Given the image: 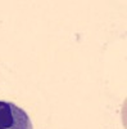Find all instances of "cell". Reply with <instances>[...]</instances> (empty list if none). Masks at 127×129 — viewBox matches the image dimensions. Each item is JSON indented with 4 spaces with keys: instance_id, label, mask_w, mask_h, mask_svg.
Returning a JSON list of instances; mask_svg holds the SVG:
<instances>
[{
    "instance_id": "obj_1",
    "label": "cell",
    "mask_w": 127,
    "mask_h": 129,
    "mask_svg": "<svg viewBox=\"0 0 127 129\" xmlns=\"http://www.w3.org/2000/svg\"><path fill=\"white\" fill-rule=\"evenodd\" d=\"M0 129H34L28 114L13 102L0 101Z\"/></svg>"
}]
</instances>
